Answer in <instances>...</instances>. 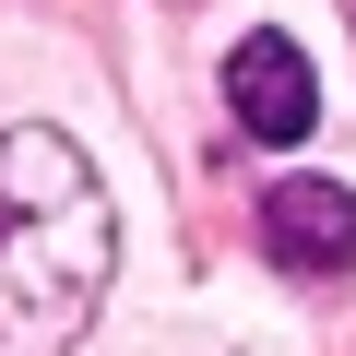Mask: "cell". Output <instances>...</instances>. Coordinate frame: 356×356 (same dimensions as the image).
Here are the masks:
<instances>
[{
	"instance_id": "3957f363",
	"label": "cell",
	"mask_w": 356,
	"mask_h": 356,
	"mask_svg": "<svg viewBox=\"0 0 356 356\" xmlns=\"http://www.w3.org/2000/svg\"><path fill=\"white\" fill-rule=\"evenodd\" d=\"M261 250L285 273H344L356 261V202L332 178H285V191H261Z\"/></svg>"
},
{
	"instance_id": "6da1fadb",
	"label": "cell",
	"mask_w": 356,
	"mask_h": 356,
	"mask_svg": "<svg viewBox=\"0 0 356 356\" xmlns=\"http://www.w3.org/2000/svg\"><path fill=\"white\" fill-rule=\"evenodd\" d=\"M107 191L60 131H0V356H60L107 297Z\"/></svg>"
},
{
	"instance_id": "7a4b0ae2",
	"label": "cell",
	"mask_w": 356,
	"mask_h": 356,
	"mask_svg": "<svg viewBox=\"0 0 356 356\" xmlns=\"http://www.w3.org/2000/svg\"><path fill=\"white\" fill-rule=\"evenodd\" d=\"M226 107H238L250 143H309V119H321L309 48H297V36H238V48H226Z\"/></svg>"
}]
</instances>
